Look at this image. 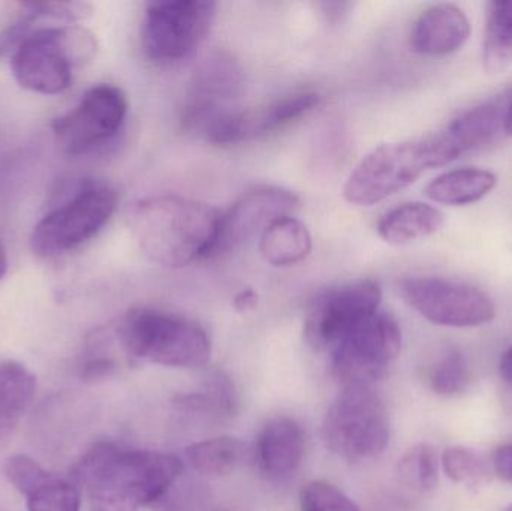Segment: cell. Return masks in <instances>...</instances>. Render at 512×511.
Segmentation results:
<instances>
[{"label":"cell","mask_w":512,"mask_h":511,"mask_svg":"<svg viewBox=\"0 0 512 511\" xmlns=\"http://www.w3.org/2000/svg\"><path fill=\"white\" fill-rule=\"evenodd\" d=\"M507 511H512V506L510 507V509H507Z\"/></svg>","instance_id":"obj_38"},{"label":"cell","mask_w":512,"mask_h":511,"mask_svg":"<svg viewBox=\"0 0 512 511\" xmlns=\"http://www.w3.org/2000/svg\"><path fill=\"white\" fill-rule=\"evenodd\" d=\"M116 338L123 353L134 362L198 369L212 356V341L200 323L161 309L126 312L116 326Z\"/></svg>","instance_id":"obj_4"},{"label":"cell","mask_w":512,"mask_h":511,"mask_svg":"<svg viewBox=\"0 0 512 511\" xmlns=\"http://www.w3.org/2000/svg\"><path fill=\"white\" fill-rule=\"evenodd\" d=\"M218 5L210 0H159L147 5L141 27L144 54L158 65L191 57L206 41Z\"/></svg>","instance_id":"obj_7"},{"label":"cell","mask_w":512,"mask_h":511,"mask_svg":"<svg viewBox=\"0 0 512 511\" xmlns=\"http://www.w3.org/2000/svg\"><path fill=\"white\" fill-rule=\"evenodd\" d=\"M493 471L501 479L512 482V443L496 450L493 455Z\"/></svg>","instance_id":"obj_33"},{"label":"cell","mask_w":512,"mask_h":511,"mask_svg":"<svg viewBox=\"0 0 512 511\" xmlns=\"http://www.w3.org/2000/svg\"><path fill=\"white\" fill-rule=\"evenodd\" d=\"M8 482L26 497L27 511H80L77 483L62 479L36 464L29 456L15 455L3 465Z\"/></svg>","instance_id":"obj_16"},{"label":"cell","mask_w":512,"mask_h":511,"mask_svg":"<svg viewBox=\"0 0 512 511\" xmlns=\"http://www.w3.org/2000/svg\"><path fill=\"white\" fill-rule=\"evenodd\" d=\"M499 374L512 386V347L502 354L501 362H499Z\"/></svg>","instance_id":"obj_35"},{"label":"cell","mask_w":512,"mask_h":511,"mask_svg":"<svg viewBox=\"0 0 512 511\" xmlns=\"http://www.w3.org/2000/svg\"><path fill=\"white\" fill-rule=\"evenodd\" d=\"M245 81L237 60L225 51L207 57L195 71L182 108L183 129L206 135L237 107Z\"/></svg>","instance_id":"obj_12"},{"label":"cell","mask_w":512,"mask_h":511,"mask_svg":"<svg viewBox=\"0 0 512 511\" xmlns=\"http://www.w3.org/2000/svg\"><path fill=\"white\" fill-rule=\"evenodd\" d=\"M222 213L179 195L144 198L132 228L141 249L159 266L182 269L215 255Z\"/></svg>","instance_id":"obj_2"},{"label":"cell","mask_w":512,"mask_h":511,"mask_svg":"<svg viewBox=\"0 0 512 511\" xmlns=\"http://www.w3.org/2000/svg\"><path fill=\"white\" fill-rule=\"evenodd\" d=\"M441 473V456L435 447L420 443L411 447L397 464V477L406 488L430 492L436 488Z\"/></svg>","instance_id":"obj_28"},{"label":"cell","mask_w":512,"mask_h":511,"mask_svg":"<svg viewBox=\"0 0 512 511\" xmlns=\"http://www.w3.org/2000/svg\"><path fill=\"white\" fill-rule=\"evenodd\" d=\"M303 455V429L291 417H274L259 431L255 462L268 479H282L295 473Z\"/></svg>","instance_id":"obj_18"},{"label":"cell","mask_w":512,"mask_h":511,"mask_svg":"<svg viewBox=\"0 0 512 511\" xmlns=\"http://www.w3.org/2000/svg\"><path fill=\"white\" fill-rule=\"evenodd\" d=\"M382 288L360 279L319 293L307 306L304 335L310 347L330 354L355 327L381 309Z\"/></svg>","instance_id":"obj_10"},{"label":"cell","mask_w":512,"mask_h":511,"mask_svg":"<svg viewBox=\"0 0 512 511\" xmlns=\"http://www.w3.org/2000/svg\"><path fill=\"white\" fill-rule=\"evenodd\" d=\"M128 113L126 95L119 87L99 84L84 93L74 110L53 122L57 143L69 155H83L113 140Z\"/></svg>","instance_id":"obj_13"},{"label":"cell","mask_w":512,"mask_h":511,"mask_svg":"<svg viewBox=\"0 0 512 511\" xmlns=\"http://www.w3.org/2000/svg\"><path fill=\"white\" fill-rule=\"evenodd\" d=\"M471 32V21L462 8L453 3H438L418 15L409 45L421 56H450L468 42Z\"/></svg>","instance_id":"obj_17"},{"label":"cell","mask_w":512,"mask_h":511,"mask_svg":"<svg viewBox=\"0 0 512 511\" xmlns=\"http://www.w3.org/2000/svg\"><path fill=\"white\" fill-rule=\"evenodd\" d=\"M505 135L512 137V98L508 105L507 117H505Z\"/></svg>","instance_id":"obj_36"},{"label":"cell","mask_w":512,"mask_h":511,"mask_svg":"<svg viewBox=\"0 0 512 511\" xmlns=\"http://www.w3.org/2000/svg\"><path fill=\"white\" fill-rule=\"evenodd\" d=\"M496 186L498 176L493 171L468 167L442 173L429 182L424 192L442 206L462 207L483 200Z\"/></svg>","instance_id":"obj_21"},{"label":"cell","mask_w":512,"mask_h":511,"mask_svg":"<svg viewBox=\"0 0 512 511\" xmlns=\"http://www.w3.org/2000/svg\"><path fill=\"white\" fill-rule=\"evenodd\" d=\"M185 413L204 414L213 417H233L237 413L236 387L224 372H212L207 377L203 392L182 395L176 401Z\"/></svg>","instance_id":"obj_26"},{"label":"cell","mask_w":512,"mask_h":511,"mask_svg":"<svg viewBox=\"0 0 512 511\" xmlns=\"http://www.w3.org/2000/svg\"><path fill=\"white\" fill-rule=\"evenodd\" d=\"M35 387V377L26 366L14 360L0 362V444L29 410Z\"/></svg>","instance_id":"obj_24"},{"label":"cell","mask_w":512,"mask_h":511,"mask_svg":"<svg viewBox=\"0 0 512 511\" xmlns=\"http://www.w3.org/2000/svg\"><path fill=\"white\" fill-rule=\"evenodd\" d=\"M256 303H258V294L252 288L239 291L234 297V308L239 312L254 311Z\"/></svg>","instance_id":"obj_34"},{"label":"cell","mask_w":512,"mask_h":511,"mask_svg":"<svg viewBox=\"0 0 512 511\" xmlns=\"http://www.w3.org/2000/svg\"><path fill=\"white\" fill-rule=\"evenodd\" d=\"M444 225V213L432 204L408 201L385 212L376 225L388 245L403 246L432 236Z\"/></svg>","instance_id":"obj_20"},{"label":"cell","mask_w":512,"mask_h":511,"mask_svg":"<svg viewBox=\"0 0 512 511\" xmlns=\"http://www.w3.org/2000/svg\"><path fill=\"white\" fill-rule=\"evenodd\" d=\"M298 204V195L280 186H259L246 192L222 213L215 255L259 239L277 219L292 216Z\"/></svg>","instance_id":"obj_14"},{"label":"cell","mask_w":512,"mask_h":511,"mask_svg":"<svg viewBox=\"0 0 512 511\" xmlns=\"http://www.w3.org/2000/svg\"><path fill=\"white\" fill-rule=\"evenodd\" d=\"M177 456L98 443L74 468L89 511H140L159 503L182 476Z\"/></svg>","instance_id":"obj_1"},{"label":"cell","mask_w":512,"mask_h":511,"mask_svg":"<svg viewBox=\"0 0 512 511\" xmlns=\"http://www.w3.org/2000/svg\"><path fill=\"white\" fill-rule=\"evenodd\" d=\"M20 17L0 33V57L11 56L21 39L36 27L48 24H72L89 17L87 3H36L24 5Z\"/></svg>","instance_id":"obj_23"},{"label":"cell","mask_w":512,"mask_h":511,"mask_svg":"<svg viewBox=\"0 0 512 511\" xmlns=\"http://www.w3.org/2000/svg\"><path fill=\"white\" fill-rule=\"evenodd\" d=\"M298 503L300 511H361L345 492L322 480L307 483L300 491Z\"/></svg>","instance_id":"obj_31"},{"label":"cell","mask_w":512,"mask_h":511,"mask_svg":"<svg viewBox=\"0 0 512 511\" xmlns=\"http://www.w3.org/2000/svg\"><path fill=\"white\" fill-rule=\"evenodd\" d=\"M441 468L445 476L457 485L478 489L489 480L486 462L474 450L466 447H448L441 456Z\"/></svg>","instance_id":"obj_29"},{"label":"cell","mask_w":512,"mask_h":511,"mask_svg":"<svg viewBox=\"0 0 512 511\" xmlns=\"http://www.w3.org/2000/svg\"><path fill=\"white\" fill-rule=\"evenodd\" d=\"M319 102V93L303 90L274 99L262 107L239 110L219 122L206 135V140L215 144H239L261 140L306 116L318 107Z\"/></svg>","instance_id":"obj_15"},{"label":"cell","mask_w":512,"mask_h":511,"mask_svg":"<svg viewBox=\"0 0 512 511\" xmlns=\"http://www.w3.org/2000/svg\"><path fill=\"white\" fill-rule=\"evenodd\" d=\"M483 68L499 74L512 63V0L487 3L483 39Z\"/></svg>","instance_id":"obj_25"},{"label":"cell","mask_w":512,"mask_h":511,"mask_svg":"<svg viewBox=\"0 0 512 511\" xmlns=\"http://www.w3.org/2000/svg\"><path fill=\"white\" fill-rule=\"evenodd\" d=\"M95 51V38L87 30L74 24H48L30 30L9 59L21 87L57 95L71 86L74 66L92 59Z\"/></svg>","instance_id":"obj_5"},{"label":"cell","mask_w":512,"mask_h":511,"mask_svg":"<svg viewBox=\"0 0 512 511\" xmlns=\"http://www.w3.org/2000/svg\"><path fill=\"white\" fill-rule=\"evenodd\" d=\"M510 102H484L477 107L469 108L457 116L445 129V135L451 141L460 156L474 150L486 149L496 143L505 134V117Z\"/></svg>","instance_id":"obj_19"},{"label":"cell","mask_w":512,"mask_h":511,"mask_svg":"<svg viewBox=\"0 0 512 511\" xmlns=\"http://www.w3.org/2000/svg\"><path fill=\"white\" fill-rule=\"evenodd\" d=\"M6 267H8V260H6V251L3 248L2 243H0V279L3 278V275L6 273Z\"/></svg>","instance_id":"obj_37"},{"label":"cell","mask_w":512,"mask_h":511,"mask_svg":"<svg viewBox=\"0 0 512 511\" xmlns=\"http://www.w3.org/2000/svg\"><path fill=\"white\" fill-rule=\"evenodd\" d=\"M469 378L465 356L457 348H448L430 368L429 386L436 395L456 396L465 392Z\"/></svg>","instance_id":"obj_30"},{"label":"cell","mask_w":512,"mask_h":511,"mask_svg":"<svg viewBox=\"0 0 512 511\" xmlns=\"http://www.w3.org/2000/svg\"><path fill=\"white\" fill-rule=\"evenodd\" d=\"M325 447L348 462L367 461L390 443L387 407L372 384H343L322 422Z\"/></svg>","instance_id":"obj_6"},{"label":"cell","mask_w":512,"mask_h":511,"mask_svg":"<svg viewBox=\"0 0 512 511\" xmlns=\"http://www.w3.org/2000/svg\"><path fill=\"white\" fill-rule=\"evenodd\" d=\"M262 258L273 267H291L312 252V236L303 222L294 216L277 219L259 237Z\"/></svg>","instance_id":"obj_22"},{"label":"cell","mask_w":512,"mask_h":511,"mask_svg":"<svg viewBox=\"0 0 512 511\" xmlns=\"http://www.w3.org/2000/svg\"><path fill=\"white\" fill-rule=\"evenodd\" d=\"M119 197L104 183L84 182L71 200L45 215L33 228L36 255L56 257L89 242L113 218Z\"/></svg>","instance_id":"obj_8"},{"label":"cell","mask_w":512,"mask_h":511,"mask_svg":"<svg viewBox=\"0 0 512 511\" xmlns=\"http://www.w3.org/2000/svg\"><path fill=\"white\" fill-rule=\"evenodd\" d=\"M114 365L108 357H96L89 360L83 368V378L87 381H98L110 377L114 372Z\"/></svg>","instance_id":"obj_32"},{"label":"cell","mask_w":512,"mask_h":511,"mask_svg":"<svg viewBox=\"0 0 512 511\" xmlns=\"http://www.w3.org/2000/svg\"><path fill=\"white\" fill-rule=\"evenodd\" d=\"M402 342L399 321L379 309L331 351V368L342 384H372L387 374Z\"/></svg>","instance_id":"obj_11"},{"label":"cell","mask_w":512,"mask_h":511,"mask_svg":"<svg viewBox=\"0 0 512 511\" xmlns=\"http://www.w3.org/2000/svg\"><path fill=\"white\" fill-rule=\"evenodd\" d=\"M403 302L436 326L472 329L492 323L495 302L481 288L438 276H409L397 282Z\"/></svg>","instance_id":"obj_9"},{"label":"cell","mask_w":512,"mask_h":511,"mask_svg":"<svg viewBox=\"0 0 512 511\" xmlns=\"http://www.w3.org/2000/svg\"><path fill=\"white\" fill-rule=\"evenodd\" d=\"M242 446L236 438L216 437L200 441L186 449L192 470L206 477H224L239 465Z\"/></svg>","instance_id":"obj_27"},{"label":"cell","mask_w":512,"mask_h":511,"mask_svg":"<svg viewBox=\"0 0 512 511\" xmlns=\"http://www.w3.org/2000/svg\"><path fill=\"white\" fill-rule=\"evenodd\" d=\"M460 158L445 132L385 143L367 153L354 168L343 197L355 206H375L414 185L426 171Z\"/></svg>","instance_id":"obj_3"}]
</instances>
